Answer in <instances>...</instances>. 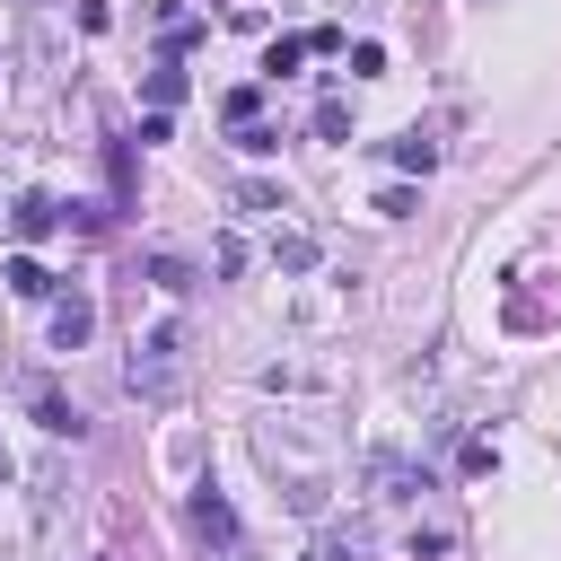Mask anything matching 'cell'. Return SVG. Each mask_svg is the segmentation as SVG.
<instances>
[{
    "instance_id": "cell-10",
    "label": "cell",
    "mask_w": 561,
    "mask_h": 561,
    "mask_svg": "<svg viewBox=\"0 0 561 561\" xmlns=\"http://www.w3.org/2000/svg\"><path fill=\"white\" fill-rule=\"evenodd\" d=\"M298 561H368V552H359V535H316Z\"/></svg>"
},
{
    "instance_id": "cell-9",
    "label": "cell",
    "mask_w": 561,
    "mask_h": 561,
    "mask_svg": "<svg viewBox=\"0 0 561 561\" xmlns=\"http://www.w3.org/2000/svg\"><path fill=\"white\" fill-rule=\"evenodd\" d=\"M394 167H403V175H430V167H438V140H421V131L394 140Z\"/></svg>"
},
{
    "instance_id": "cell-2",
    "label": "cell",
    "mask_w": 561,
    "mask_h": 561,
    "mask_svg": "<svg viewBox=\"0 0 561 561\" xmlns=\"http://www.w3.org/2000/svg\"><path fill=\"white\" fill-rule=\"evenodd\" d=\"M9 219H18V237H53V228H61V202H53V193H18Z\"/></svg>"
},
{
    "instance_id": "cell-7",
    "label": "cell",
    "mask_w": 561,
    "mask_h": 561,
    "mask_svg": "<svg viewBox=\"0 0 561 561\" xmlns=\"http://www.w3.org/2000/svg\"><path fill=\"white\" fill-rule=\"evenodd\" d=\"M167 105H184V70H175V61L149 70V114H167Z\"/></svg>"
},
{
    "instance_id": "cell-11",
    "label": "cell",
    "mask_w": 561,
    "mask_h": 561,
    "mask_svg": "<svg viewBox=\"0 0 561 561\" xmlns=\"http://www.w3.org/2000/svg\"><path fill=\"white\" fill-rule=\"evenodd\" d=\"M228 123H237V131L263 123V88H237V96H228Z\"/></svg>"
},
{
    "instance_id": "cell-1",
    "label": "cell",
    "mask_w": 561,
    "mask_h": 561,
    "mask_svg": "<svg viewBox=\"0 0 561 561\" xmlns=\"http://www.w3.org/2000/svg\"><path fill=\"white\" fill-rule=\"evenodd\" d=\"M131 394L140 403H175L184 394V324H158V333H140V351H131Z\"/></svg>"
},
{
    "instance_id": "cell-14",
    "label": "cell",
    "mask_w": 561,
    "mask_h": 561,
    "mask_svg": "<svg viewBox=\"0 0 561 561\" xmlns=\"http://www.w3.org/2000/svg\"><path fill=\"white\" fill-rule=\"evenodd\" d=\"M149 280H158V289H193V272H184L175 254H158V263H149Z\"/></svg>"
},
{
    "instance_id": "cell-12",
    "label": "cell",
    "mask_w": 561,
    "mask_h": 561,
    "mask_svg": "<svg viewBox=\"0 0 561 561\" xmlns=\"http://www.w3.org/2000/svg\"><path fill=\"white\" fill-rule=\"evenodd\" d=\"M316 131H324V140H342V131H351V114H342V96H324V105H316Z\"/></svg>"
},
{
    "instance_id": "cell-3",
    "label": "cell",
    "mask_w": 561,
    "mask_h": 561,
    "mask_svg": "<svg viewBox=\"0 0 561 561\" xmlns=\"http://www.w3.org/2000/svg\"><path fill=\"white\" fill-rule=\"evenodd\" d=\"M88 324H96V307H88V298H61V307H53V351H79Z\"/></svg>"
},
{
    "instance_id": "cell-4",
    "label": "cell",
    "mask_w": 561,
    "mask_h": 561,
    "mask_svg": "<svg viewBox=\"0 0 561 561\" xmlns=\"http://www.w3.org/2000/svg\"><path fill=\"white\" fill-rule=\"evenodd\" d=\"M0 280H9L18 298H53V272H44L35 254H9V263H0Z\"/></svg>"
},
{
    "instance_id": "cell-5",
    "label": "cell",
    "mask_w": 561,
    "mask_h": 561,
    "mask_svg": "<svg viewBox=\"0 0 561 561\" xmlns=\"http://www.w3.org/2000/svg\"><path fill=\"white\" fill-rule=\"evenodd\" d=\"M193 526H202L210 543H237V517H228V500H219L210 482H202V500H193Z\"/></svg>"
},
{
    "instance_id": "cell-8",
    "label": "cell",
    "mask_w": 561,
    "mask_h": 561,
    "mask_svg": "<svg viewBox=\"0 0 561 561\" xmlns=\"http://www.w3.org/2000/svg\"><path fill=\"white\" fill-rule=\"evenodd\" d=\"M35 421H44V430H53V438H79V412H70V403H61V394H53V386H44V394H35Z\"/></svg>"
},
{
    "instance_id": "cell-6",
    "label": "cell",
    "mask_w": 561,
    "mask_h": 561,
    "mask_svg": "<svg viewBox=\"0 0 561 561\" xmlns=\"http://www.w3.org/2000/svg\"><path fill=\"white\" fill-rule=\"evenodd\" d=\"M368 482H377V500H403V491H412L421 473H412L403 456H368Z\"/></svg>"
},
{
    "instance_id": "cell-13",
    "label": "cell",
    "mask_w": 561,
    "mask_h": 561,
    "mask_svg": "<svg viewBox=\"0 0 561 561\" xmlns=\"http://www.w3.org/2000/svg\"><path fill=\"white\" fill-rule=\"evenodd\" d=\"M272 254H280V272H307V263H316V245H307V237H280Z\"/></svg>"
}]
</instances>
